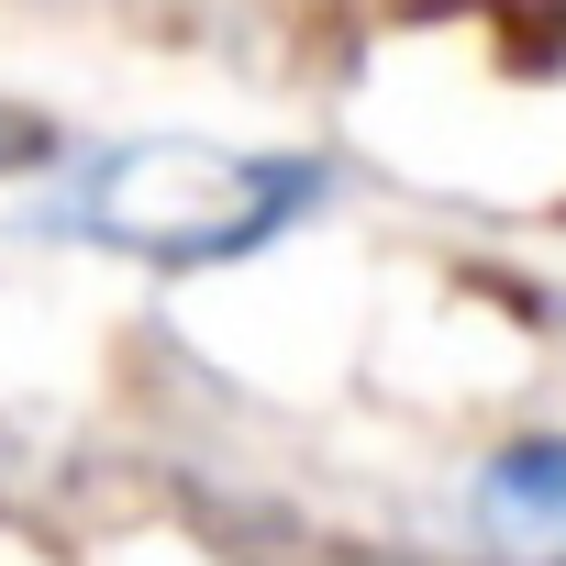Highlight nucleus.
Returning <instances> with one entry per match:
<instances>
[{
  "instance_id": "7ed1b4c3",
  "label": "nucleus",
  "mask_w": 566,
  "mask_h": 566,
  "mask_svg": "<svg viewBox=\"0 0 566 566\" xmlns=\"http://www.w3.org/2000/svg\"><path fill=\"white\" fill-rule=\"evenodd\" d=\"M34 156H45V134H34V123H12V112H0V178H12V167H34Z\"/></svg>"
},
{
  "instance_id": "f03ea898",
  "label": "nucleus",
  "mask_w": 566,
  "mask_h": 566,
  "mask_svg": "<svg viewBox=\"0 0 566 566\" xmlns=\"http://www.w3.org/2000/svg\"><path fill=\"white\" fill-rule=\"evenodd\" d=\"M489 500H500L511 522H544V533H566V433L500 444V455H489Z\"/></svg>"
},
{
  "instance_id": "f257e3e1",
  "label": "nucleus",
  "mask_w": 566,
  "mask_h": 566,
  "mask_svg": "<svg viewBox=\"0 0 566 566\" xmlns=\"http://www.w3.org/2000/svg\"><path fill=\"white\" fill-rule=\"evenodd\" d=\"M312 200H323L312 156H244V145L156 134V145H112V156L78 167L67 233L145 255V266H233V255L277 244Z\"/></svg>"
}]
</instances>
